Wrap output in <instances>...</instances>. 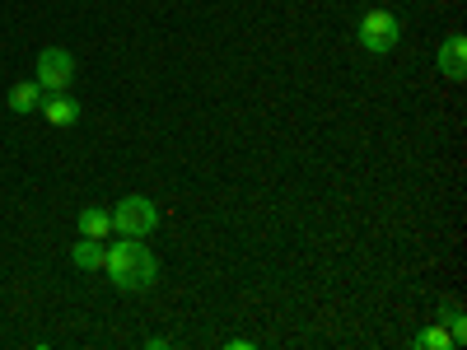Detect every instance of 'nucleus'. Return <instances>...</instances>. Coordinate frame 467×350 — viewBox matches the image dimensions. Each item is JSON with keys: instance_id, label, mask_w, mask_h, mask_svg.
<instances>
[{"instance_id": "f257e3e1", "label": "nucleus", "mask_w": 467, "mask_h": 350, "mask_svg": "<svg viewBox=\"0 0 467 350\" xmlns=\"http://www.w3.org/2000/svg\"><path fill=\"white\" fill-rule=\"evenodd\" d=\"M103 271H108V281L117 290H127V294H140V290H150L154 281H160V262H154V252L140 239H127V233L117 243H108Z\"/></svg>"}, {"instance_id": "f03ea898", "label": "nucleus", "mask_w": 467, "mask_h": 350, "mask_svg": "<svg viewBox=\"0 0 467 350\" xmlns=\"http://www.w3.org/2000/svg\"><path fill=\"white\" fill-rule=\"evenodd\" d=\"M356 37H360V47L369 57H388L402 43V24H398L393 10H365L360 24H356Z\"/></svg>"}, {"instance_id": "7ed1b4c3", "label": "nucleus", "mask_w": 467, "mask_h": 350, "mask_svg": "<svg viewBox=\"0 0 467 350\" xmlns=\"http://www.w3.org/2000/svg\"><path fill=\"white\" fill-rule=\"evenodd\" d=\"M160 224V211H154L150 197H122L112 206V233H127V239H145Z\"/></svg>"}, {"instance_id": "20e7f679", "label": "nucleus", "mask_w": 467, "mask_h": 350, "mask_svg": "<svg viewBox=\"0 0 467 350\" xmlns=\"http://www.w3.org/2000/svg\"><path fill=\"white\" fill-rule=\"evenodd\" d=\"M33 80L43 85L47 94L70 89V80H75V52H66V47H43V52H37V70H33Z\"/></svg>"}, {"instance_id": "39448f33", "label": "nucleus", "mask_w": 467, "mask_h": 350, "mask_svg": "<svg viewBox=\"0 0 467 350\" xmlns=\"http://www.w3.org/2000/svg\"><path fill=\"white\" fill-rule=\"evenodd\" d=\"M440 75L453 85L467 80V37L462 33H449L444 37V47H440Z\"/></svg>"}, {"instance_id": "423d86ee", "label": "nucleus", "mask_w": 467, "mask_h": 350, "mask_svg": "<svg viewBox=\"0 0 467 350\" xmlns=\"http://www.w3.org/2000/svg\"><path fill=\"white\" fill-rule=\"evenodd\" d=\"M37 112L47 117V127H75V122H80V103H75L66 89H57V94H43Z\"/></svg>"}, {"instance_id": "0eeeda50", "label": "nucleus", "mask_w": 467, "mask_h": 350, "mask_svg": "<svg viewBox=\"0 0 467 350\" xmlns=\"http://www.w3.org/2000/svg\"><path fill=\"white\" fill-rule=\"evenodd\" d=\"M103 257H108V243L103 239H75V248H70V266L75 271H103Z\"/></svg>"}, {"instance_id": "6e6552de", "label": "nucleus", "mask_w": 467, "mask_h": 350, "mask_svg": "<svg viewBox=\"0 0 467 350\" xmlns=\"http://www.w3.org/2000/svg\"><path fill=\"white\" fill-rule=\"evenodd\" d=\"M43 94H47V89L37 85V80H19V85L10 89V98H5V103H10V112H15V117H28V112H37Z\"/></svg>"}, {"instance_id": "1a4fd4ad", "label": "nucleus", "mask_w": 467, "mask_h": 350, "mask_svg": "<svg viewBox=\"0 0 467 350\" xmlns=\"http://www.w3.org/2000/svg\"><path fill=\"white\" fill-rule=\"evenodd\" d=\"M75 229H80L85 239H108V233H112V211H103V206H85L80 215H75Z\"/></svg>"}, {"instance_id": "9d476101", "label": "nucleus", "mask_w": 467, "mask_h": 350, "mask_svg": "<svg viewBox=\"0 0 467 350\" xmlns=\"http://www.w3.org/2000/svg\"><path fill=\"white\" fill-rule=\"evenodd\" d=\"M411 345H416V350H449L453 336H449V327H425V332H416Z\"/></svg>"}, {"instance_id": "9b49d317", "label": "nucleus", "mask_w": 467, "mask_h": 350, "mask_svg": "<svg viewBox=\"0 0 467 350\" xmlns=\"http://www.w3.org/2000/svg\"><path fill=\"white\" fill-rule=\"evenodd\" d=\"M440 318L449 323V336H453V345H462V341H467V318L458 314L453 304H444V314H440Z\"/></svg>"}]
</instances>
